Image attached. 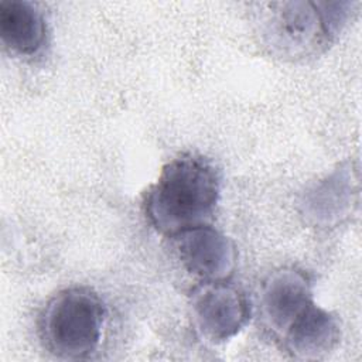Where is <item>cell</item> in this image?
Here are the masks:
<instances>
[{
    "label": "cell",
    "instance_id": "obj_1",
    "mask_svg": "<svg viewBox=\"0 0 362 362\" xmlns=\"http://www.w3.org/2000/svg\"><path fill=\"white\" fill-rule=\"evenodd\" d=\"M221 195V177L206 158L182 154L168 161L144 199V212L161 235L209 223Z\"/></svg>",
    "mask_w": 362,
    "mask_h": 362
},
{
    "label": "cell",
    "instance_id": "obj_9",
    "mask_svg": "<svg viewBox=\"0 0 362 362\" xmlns=\"http://www.w3.org/2000/svg\"><path fill=\"white\" fill-rule=\"evenodd\" d=\"M345 177V171H342V177L339 180L338 173H335L329 180L321 182L305 199V212L308 216H311L315 222L324 221L329 222L335 216L334 205L332 202H337L338 208L342 211L348 205L351 187L346 185L342 180Z\"/></svg>",
    "mask_w": 362,
    "mask_h": 362
},
{
    "label": "cell",
    "instance_id": "obj_8",
    "mask_svg": "<svg viewBox=\"0 0 362 362\" xmlns=\"http://www.w3.org/2000/svg\"><path fill=\"white\" fill-rule=\"evenodd\" d=\"M0 37L13 52L33 57L45 44V18L30 1L3 0L0 1Z\"/></svg>",
    "mask_w": 362,
    "mask_h": 362
},
{
    "label": "cell",
    "instance_id": "obj_5",
    "mask_svg": "<svg viewBox=\"0 0 362 362\" xmlns=\"http://www.w3.org/2000/svg\"><path fill=\"white\" fill-rule=\"evenodd\" d=\"M173 239L182 266L201 281H223L233 274L236 247L209 223L187 229Z\"/></svg>",
    "mask_w": 362,
    "mask_h": 362
},
{
    "label": "cell",
    "instance_id": "obj_6",
    "mask_svg": "<svg viewBox=\"0 0 362 362\" xmlns=\"http://www.w3.org/2000/svg\"><path fill=\"white\" fill-rule=\"evenodd\" d=\"M314 303L308 276L294 267L272 272L262 284L260 313L266 327L279 338Z\"/></svg>",
    "mask_w": 362,
    "mask_h": 362
},
{
    "label": "cell",
    "instance_id": "obj_7",
    "mask_svg": "<svg viewBox=\"0 0 362 362\" xmlns=\"http://www.w3.org/2000/svg\"><path fill=\"white\" fill-rule=\"evenodd\" d=\"M280 341L293 356L315 359L337 346L339 324L331 313L311 303L294 320Z\"/></svg>",
    "mask_w": 362,
    "mask_h": 362
},
{
    "label": "cell",
    "instance_id": "obj_2",
    "mask_svg": "<svg viewBox=\"0 0 362 362\" xmlns=\"http://www.w3.org/2000/svg\"><path fill=\"white\" fill-rule=\"evenodd\" d=\"M105 320V304L95 291L69 287L45 305L40 318V337L57 358L86 359L100 344Z\"/></svg>",
    "mask_w": 362,
    "mask_h": 362
},
{
    "label": "cell",
    "instance_id": "obj_3",
    "mask_svg": "<svg viewBox=\"0 0 362 362\" xmlns=\"http://www.w3.org/2000/svg\"><path fill=\"white\" fill-rule=\"evenodd\" d=\"M348 3L284 1L270 4L262 21V37L273 54L304 58L322 51L346 20Z\"/></svg>",
    "mask_w": 362,
    "mask_h": 362
},
{
    "label": "cell",
    "instance_id": "obj_4",
    "mask_svg": "<svg viewBox=\"0 0 362 362\" xmlns=\"http://www.w3.org/2000/svg\"><path fill=\"white\" fill-rule=\"evenodd\" d=\"M191 313L198 331L211 342H225L250 320V303L236 286L202 281L191 294Z\"/></svg>",
    "mask_w": 362,
    "mask_h": 362
}]
</instances>
